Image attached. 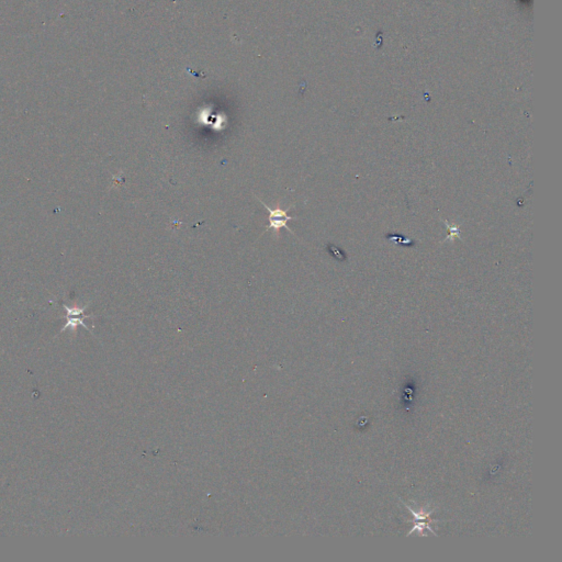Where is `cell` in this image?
Returning <instances> with one entry per match:
<instances>
[{"label": "cell", "instance_id": "cell-2", "mask_svg": "<svg viewBox=\"0 0 562 562\" xmlns=\"http://www.w3.org/2000/svg\"><path fill=\"white\" fill-rule=\"evenodd\" d=\"M63 306L65 307V310L67 312V316H66L67 323L64 328H63L62 330H65L66 328H70L72 330H75L78 325L84 326L86 329L90 330L88 326L86 325L85 322H84L85 319H89V317H92V315H86L84 313L86 309H87L88 305H85L84 307H70V306H67L66 304H63Z\"/></svg>", "mask_w": 562, "mask_h": 562}, {"label": "cell", "instance_id": "cell-3", "mask_svg": "<svg viewBox=\"0 0 562 562\" xmlns=\"http://www.w3.org/2000/svg\"><path fill=\"white\" fill-rule=\"evenodd\" d=\"M405 506L407 507V509H409V511L411 512L412 515L414 516L415 519L418 520V522H420V523H416V524L414 525V527L412 528V530H411V532L409 533V536H410V535H411L412 533L415 532V530H419V532H420V533H422V535H423V536H424V534H423V529H424V528H427L428 530H430V533H433L434 535H436V534H435V533L433 532L432 527H429V525H428L427 523L423 522V520H425V519H430V518H429V517H430V513H432L433 511L430 512V513H424L423 511H421L420 513H418V512L413 511V509H411V507H410V506H407L406 504H405Z\"/></svg>", "mask_w": 562, "mask_h": 562}, {"label": "cell", "instance_id": "cell-1", "mask_svg": "<svg viewBox=\"0 0 562 562\" xmlns=\"http://www.w3.org/2000/svg\"><path fill=\"white\" fill-rule=\"evenodd\" d=\"M260 202L262 203V206H264L265 209L269 212V215H268L269 224L267 225L266 231L274 230V232H278L280 229L284 228V229H287L289 232L292 233V231L290 230V228L287 225L289 221L293 220V217L288 214V212L290 211V209H291V207H289L288 209H280V208L271 209V208L267 206L266 203H264L262 201H260Z\"/></svg>", "mask_w": 562, "mask_h": 562}]
</instances>
